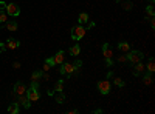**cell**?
<instances>
[{
    "label": "cell",
    "mask_w": 155,
    "mask_h": 114,
    "mask_svg": "<svg viewBox=\"0 0 155 114\" xmlns=\"http://www.w3.org/2000/svg\"><path fill=\"white\" fill-rule=\"evenodd\" d=\"M127 62L129 63H132V65H135V63H138V62H143V59H144V54L141 53V51H138V49H130L127 54Z\"/></svg>",
    "instance_id": "obj_1"
},
{
    "label": "cell",
    "mask_w": 155,
    "mask_h": 114,
    "mask_svg": "<svg viewBox=\"0 0 155 114\" xmlns=\"http://www.w3.org/2000/svg\"><path fill=\"white\" fill-rule=\"evenodd\" d=\"M113 83L116 85V86H118V88H123L126 83H124V80H121L120 77H116V79H113Z\"/></svg>",
    "instance_id": "obj_24"
},
{
    "label": "cell",
    "mask_w": 155,
    "mask_h": 114,
    "mask_svg": "<svg viewBox=\"0 0 155 114\" xmlns=\"http://www.w3.org/2000/svg\"><path fill=\"white\" fill-rule=\"evenodd\" d=\"M54 91H58V93L64 91V79H59V82H56V86H54Z\"/></svg>",
    "instance_id": "obj_21"
},
{
    "label": "cell",
    "mask_w": 155,
    "mask_h": 114,
    "mask_svg": "<svg viewBox=\"0 0 155 114\" xmlns=\"http://www.w3.org/2000/svg\"><path fill=\"white\" fill-rule=\"evenodd\" d=\"M85 35V28L82 26V25H78V26H74L73 29H71V39L73 40H81L82 37Z\"/></svg>",
    "instance_id": "obj_2"
},
{
    "label": "cell",
    "mask_w": 155,
    "mask_h": 114,
    "mask_svg": "<svg viewBox=\"0 0 155 114\" xmlns=\"http://www.w3.org/2000/svg\"><path fill=\"white\" fill-rule=\"evenodd\" d=\"M5 11H6V14L11 16V17H17V16L20 14V8H19L16 3H6Z\"/></svg>",
    "instance_id": "obj_4"
},
{
    "label": "cell",
    "mask_w": 155,
    "mask_h": 114,
    "mask_svg": "<svg viewBox=\"0 0 155 114\" xmlns=\"http://www.w3.org/2000/svg\"><path fill=\"white\" fill-rule=\"evenodd\" d=\"M64 60H65V53H64V51L56 53V54H54V57H53L54 65H61V63H64Z\"/></svg>",
    "instance_id": "obj_9"
},
{
    "label": "cell",
    "mask_w": 155,
    "mask_h": 114,
    "mask_svg": "<svg viewBox=\"0 0 155 114\" xmlns=\"http://www.w3.org/2000/svg\"><path fill=\"white\" fill-rule=\"evenodd\" d=\"M5 8H6V3L0 0V11H5Z\"/></svg>",
    "instance_id": "obj_32"
},
{
    "label": "cell",
    "mask_w": 155,
    "mask_h": 114,
    "mask_svg": "<svg viewBox=\"0 0 155 114\" xmlns=\"http://www.w3.org/2000/svg\"><path fill=\"white\" fill-rule=\"evenodd\" d=\"M102 54H104V59H112L113 51H112V48L109 46V43H104V45H102Z\"/></svg>",
    "instance_id": "obj_12"
},
{
    "label": "cell",
    "mask_w": 155,
    "mask_h": 114,
    "mask_svg": "<svg viewBox=\"0 0 155 114\" xmlns=\"http://www.w3.org/2000/svg\"><path fill=\"white\" fill-rule=\"evenodd\" d=\"M149 19H150V28L153 29L155 28V20H153V17H149Z\"/></svg>",
    "instance_id": "obj_33"
},
{
    "label": "cell",
    "mask_w": 155,
    "mask_h": 114,
    "mask_svg": "<svg viewBox=\"0 0 155 114\" xmlns=\"http://www.w3.org/2000/svg\"><path fill=\"white\" fill-rule=\"evenodd\" d=\"M42 74H44V71H34V72L31 74V80H34V82H41Z\"/></svg>",
    "instance_id": "obj_16"
},
{
    "label": "cell",
    "mask_w": 155,
    "mask_h": 114,
    "mask_svg": "<svg viewBox=\"0 0 155 114\" xmlns=\"http://www.w3.org/2000/svg\"><path fill=\"white\" fill-rule=\"evenodd\" d=\"M153 79H152V72H147V74H143V83L144 85H152Z\"/></svg>",
    "instance_id": "obj_15"
},
{
    "label": "cell",
    "mask_w": 155,
    "mask_h": 114,
    "mask_svg": "<svg viewBox=\"0 0 155 114\" xmlns=\"http://www.w3.org/2000/svg\"><path fill=\"white\" fill-rule=\"evenodd\" d=\"M61 68H59V72L62 74V75H71L73 72H74V68H73V63H61L59 65Z\"/></svg>",
    "instance_id": "obj_5"
},
{
    "label": "cell",
    "mask_w": 155,
    "mask_h": 114,
    "mask_svg": "<svg viewBox=\"0 0 155 114\" xmlns=\"http://www.w3.org/2000/svg\"><path fill=\"white\" fill-rule=\"evenodd\" d=\"M147 2H150V3H153V0H147Z\"/></svg>",
    "instance_id": "obj_39"
},
{
    "label": "cell",
    "mask_w": 155,
    "mask_h": 114,
    "mask_svg": "<svg viewBox=\"0 0 155 114\" xmlns=\"http://www.w3.org/2000/svg\"><path fill=\"white\" fill-rule=\"evenodd\" d=\"M123 8H124L126 11H129V9H130V8H132V3H130V2H126V3L123 5Z\"/></svg>",
    "instance_id": "obj_29"
},
{
    "label": "cell",
    "mask_w": 155,
    "mask_h": 114,
    "mask_svg": "<svg viewBox=\"0 0 155 114\" xmlns=\"http://www.w3.org/2000/svg\"><path fill=\"white\" fill-rule=\"evenodd\" d=\"M19 45H20V42L17 39H12V37L6 40V49H17Z\"/></svg>",
    "instance_id": "obj_10"
},
{
    "label": "cell",
    "mask_w": 155,
    "mask_h": 114,
    "mask_svg": "<svg viewBox=\"0 0 155 114\" xmlns=\"http://www.w3.org/2000/svg\"><path fill=\"white\" fill-rule=\"evenodd\" d=\"M6 51V45L5 43H0V53H5Z\"/></svg>",
    "instance_id": "obj_30"
},
{
    "label": "cell",
    "mask_w": 155,
    "mask_h": 114,
    "mask_svg": "<svg viewBox=\"0 0 155 114\" xmlns=\"http://www.w3.org/2000/svg\"><path fill=\"white\" fill-rule=\"evenodd\" d=\"M115 2H118V0H115Z\"/></svg>",
    "instance_id": "obj_40"
},
{
    "label": "cell",
    "mask_w": 155,
    "mask_h": 114,
    "mask_svg": "<svg viewBox=\"0 0 155 114\" xmlns=\"http://www.w3.org/2000/svg\"><path fill=\"white\" fill-rule=\"evenodd\" d=\"M78 22H79V25L87 23V22H88V14H87V12H81L79 17H78Z\"/></svg>",
    "instance_id": "obj_18"
},
{
    "label": "cell",
    "mask_w": 155,
    "mask_h": 114,
    "mask_svg": "<svg viewBox=\"0 0 155 114\" xmlns=\"http://www.w3.org/2000/svg\"><path fill=\"white\" fill-rule=\"evenodd\" d=\"M98 91L102 94V96H107L110 91H112V85L109 80H99L98 82Z\"/></svg>",
    "instance_id": "obj_3"
},
{
    "label": "cell",
    "mask_w": 155,
    "mask_h": 114,
    "mask_svg": "<svg viewBox=\"0 0 155 114\" xmlns=\"http://www.w3.org/2000/svg\"><path fill=\"white\" fill-rule=\"evenodd\" d=\"M14 94L16 96H23V94H27V86H25L22 82H17L14 85Z\"/></svg>",
    "instance_id": "obj_7"
},
{
    "label": "cell",
    "mask_w": 155,
    "mask_h": 114,
    "mask_svg": "<svg viewBox=\"0 0 155 114\" xmlns=\"http://www.w3.org/2000/svg\"><path fill=\"white\" fill-rule=\"evenodd\" d=\"M68 112H70V114H78V112H79V111H78V109H70Z\"/></svg>",
    "instance_id": "obj_37"
},
{
    "label": "cell",
    "mask_w": 155,
    "mask_h": 114,
    "mask_svg": "<svg viewBox=\"0 0 155 114\" xmlns=\"http://www.w3.org/2000/svg\"><path fill=\"white\" fill-rule=\"evenodd\" d=\"M8 112H11V114H17L19 112V103L16 102V103H9V106H8Z\"/></svg>",
    "instance_id": "obj_17"
},
{
    "label": "cell",
    "mask_w": 155,
    "mask_h": 114,
    "mask_svg": "<svg viewBox=\"0 0 155 114\" xmlns=\"http://www.w3.org/2000/svg\"><path fill=\"white\" fill-rule=\"evenodd\" d=\"M95 25H96L95 22H88V28H93V26H95Z\"/></svg>",
    "instance_id": "obj_36"
},
{
    "label": "cell",
    "mask_w": 155,
    "mask_h": 114,
    "mask_svg": "<svg viewBox=\"0 0 155 114\" xmlns=\"http://www.w3.org/2000/svg\"><path fill=\"white\" fill-rule=\"evenodd\" d=\"M50 68H51V66H50V65H47V63H45V66H44V71H48Z\"/></svg>",
    "instance_id": "obj_38"
},
{
    "label": "cell",
    "mask_w": 155,
    "mask_h": 114,
    "mask_svg": "<svg viewBox=\"0 0 155 114\" xmlns=\"http://www.w3.org/2000/svg\"><path fill=\"white\" fill-rule=\"evenodd\" d=\"M54 99H56V102H58V103H64V100H65V97H64L62 91H61V93H58V94L54 96Z\"/></svg>",
    "instance_id": "obj_22"
},
{
    "label": "cell",
    "mask_w": 155,
    "mask_h": 114,
    "mask_svg": "<svg viewBox=\"0 0 155 114\" xmlns=\"http://www.w3.org/2000/svg\"><path fill=\"white\" fill-rule=\"evenodd\" d=\"M147 72H153L155 71V62H153V57H149V62H147Z\"/></svg>",
    "instance_id": "obj_19"
},
{
    "label": "cell",
    "mask_w": 155,
    "mask_h": 114,
    "mask_svg": "<svg viewBox=\"0 0 155 114\" xmlns=\"http://www.w3.org/2000/svg\"><path fill=\"white\" fill-rule=\"evenodd\" d=\"M45 63H47V65H50V66H54V62H53V57H48V59L45 60Z\"/></svg>",
    "instance_id": "obj_28"
},
{
    "label": "cell",
    "mask_w": 155,
    "mask_h": 114,
    "mask_svg": "<svg viewBox=\"0 0 155 114\" xmlns=\"http://www.w3.org/2000/svg\"><path fill=\"white\" fill-rule=\"evenodd\" d=\"M146 71V65H143L141 62H138V63H135V66H134V75H137V77H140L141 74H143Z\"/></svg>",
    "instance_id": "obj_8"
},
{
    "label": "cell",
    "mask_w": 155,
    "mask_h": 114,
    "mask_svg": "<svg viewBox=\"0 0 155 114\" xmlns=\"http://www.w3.org/2000/svg\"><path fill=\"white\" fill-rule=\"evenodd\" d=\"M118 49L121 53H129L130 51V45H129V42H120L118 43Z\"/></svg>",
    "instance_id": "obj_13"
},
{
    "label": "cell",
    "mask_w": 155,
    "mask_h": 114,
    "mask_svg": "<svg viewBox=\"0 0 155 114\" xmlns=\"http://www.w3.org/2000/svg\"><path fill=\"white\" fill-rule=\"evenodd\" d=\"M106 65L107 66H113V60L112 59H106Z\"/></svg>",
    "instance_id": "obj_31"
},
{
    "label": "cell",
    "mask_w": 155,
    "mask_h": 114,
    "mask_svg": "<svg viewBox=\"0 0 155 114\" xmlns=\"http://www.w3.org/2000/svg\"><path fill=\"white\" fill-rule=\"evenodd\" d=\"M70 54L74 56V57L81 54V46H79V43H74L73 46H70Z\"/></svg>",
    "instance_id": "obj_14"
},
{
    "label": "cell",
    "mask_w": 155,
    "mask_h": 114,
    "mask_svg": "<svg viewBox=\"0 0 155 114\" xmlns=\"http://www.w3.org/2000/svg\"><path fill=\"white\" fill-rule=\"evenodd\" d=\"M12 66H14V69H19L20 68V63L19 62H14V63H12Z\"/></svg>",
    "instance_id": "obj_34"
},
{
    "label": "cell",
    "mask_w": 155,
    "mask_h": 114,
    "mask_svg": "<svg viewBox=\"0 0 155 114\" xmlns=\"http://www.w3.org/2000/svg\"><path fill=\"white\" fill-rule=\"evenodd\" d=\"M8 20V14L6 11H0V23H5Z\"/></svg>",
    "instance_id": "obj_23"
},
{
    "label": "cell",
    "mask_w": 155,
    "mask_h": 114,
    "mask_svg": "<svg viewBox=\"0 0 155 114\" xmlns=\"http://www.w3.org/2000/svg\"><path fill=\"white\" fill-rule=\"evenodd\" d=\"M27 97H28L30 102L33 103V102H36V100H39L41 93L37 91V88H30V90H27Z\"/></svg>",
    "instance_id": "obj_6"
},
{
    "label": "cell",
    "mask_w": 155,
    "mask_h": 114,
    "mask_svg": "<svg viewBox=\"0 0 155 114\" xmlns=\"http://www.w3.org/2000/svg\"><path fill=\"white\" fill-rule=\"evenodd\" d=\"M81 65H82V62H81V60H76V62L73 63V68H74V72H78V71L81 69Z\"/></svg>",
    "instance_id": "obj_25"
},
{
    "label": "cell",
    "mask_w": 155,
    "mask_h": 114,
    "mask_svg": "<svg viewBox=\"0 0 155 114\" xmlns=\"http://www.w3.org/2000/svg\"><path fill=\"white\" fill-rule=\"evenodd\" d=\"M118 62H120V63H124V62H127V56H126V54H121V56H118Z\"/></svg>",
    "instance_id": "obj_27"
},
{
    "label": "cell",
    "mask_w": 155,
    "mask_h": 114,
    "mask_svg": "<svg viewBox=\"0 0 155 114\" xmlns=\"http://www.w3.org/2000/svg\"><path fill=\"white\" fill-rule=\"evenodd\" d=\"M146 12H147V16H149V17H153V6L149 5V6L146 8Z\"/></svg>",
    "instance_id": "obj_26"
},
{
    "label": "cell",
    "mask_w": 155,
    "mask_h": 114,
    "mask_svg": "<svg viewBox=\"0 0 155 114\" xmlns=\"http://www.w3.org/2000/svg\"><path fill=\"white\" fill-rule=\"evenodd\" d=\"M110 77H113V71H109L107 72V79H110Z\"/></svg>",
    "instance_id": "obj_35"
},
{
    "label": "cell",
    "mask_w": 155,
    "mask_h": 114,
    "mask_svg": "<svg viewBox=\"0 0 155 114\" xmlns=\"http://www.w3.org/2000/svg\"><path fill=\"white\" fill-rule=\"evenodd\" d=\"M19 105H22L23 108H30L31 106V102H30V100H28V97H27V94H23V96H19V102H17Z\"/></svg>",
    "instance_id": "obj_11"
},
{
    "label": "cell",
    "mask_w": 155,
    "mask_h": 114,
    "mask_svg": "<svg viewBox=\"0 0 155 114\" xmlns=\"http://www.w3.org/2000/svg\"><path fill=\"white\" fill-rule=\"evenodd\" d=\"M17 28H19L17 22H8L6 23V29L8 31H17Z\"/></svg>",
    "instance_id": "obj_20"
}]
</instances>
